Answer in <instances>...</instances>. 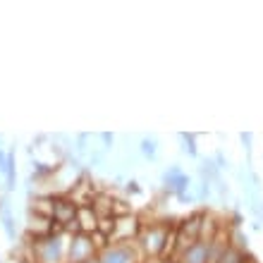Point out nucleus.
<instances>
[{
	"mask_svg": "<svg viewBox=\"0 0 263 263\" xmlns=\"http://www.w3.org/2000/svg\"><path fill=\"white\" fill-rule=\"evenodd\" d=\"M29 261L31 263H67V247L60 232L36 235L29 244Z\"/></svg>",
	"mask_w": 263,
	"mask_h": 263,
	"instance_id": "1",
	"label": "nucleus"
},
{
	"mask_svg": "<svg viewBox=\"0 0 263 263\" xmlns=\"http://www.w3.org/2000/svg\"><path fill=\"white\" fill-rule=\"evenodd\" d=\"M93 256H98V247L93 242V235H89V232L72 235V242L67 244V263H86Z\"/></svg>",
	"mask_w": 263,
	"mask_h": 263,
	"instance_id": "2",
	"label": "nucleus"
},
{
	"mask_svg": "<svg viewBox=\"0 0 263 263\" xmlns=\"http://www.w3.org/2000/svg\"><path fill=\"white\" fill-rule=\"evenodd\" d=\"M170 225H148L141 232V247L148 251V256H160L167 249Z\"/></svg>",
	"mask_w": 263,
	"mask_h": 263,
	"instance_id": "3",
	"label": "nucleus"
},
{
	"mask_svg": "<svg viewBox=\"0 0 263 263\" xmlns=\"http://www.w3.org/2000/svg\"><path fill=\"white\" fill-rule=\"evenodd\" d=\"M98 261L101 263H137L139 254L129 242H110L108 247L98 251Z\"/></svg>",
	"mask_w": 263,
	"mask_h": 263,
	"instance_id": "4",
	"label": "nucleus"
},
{
	"mask_svg": "<svg viewBox=\"0 0 263 263\" xmlns=\"http://www.w3.org/2000/svg\"><path fill=\"white\" fill-rule=\"evenodd\" d=\"M77 203L69 199H50V220L58 222V225H67L69 222H77Z\"/></svg>",
	"mask_w": 263,
	"mask_h": 263,
	"instance_id": "5",
	"label": "nucleus"
},
{
	"mask_svg": "<svg viewBox=\"0 0 263 263\" xmlns=\"http://www.w3.org/2000/svg\"><path fill=\"white\" fill-rule=\"evenodd\" d=\"M163 182H165V189L167 192H173V194L177 196H184L189 189V175L182 173L180 165H173L170 170H165V175H163Z\"/></svg>",
	"mask_w": 263,
	"mask_h": 263,
	"instance_id": "6",
	"label": "nucleus"
},
{
	"mask_svg": "<svg viewBox=\"0 0 263 263\" xmlns=\"http://www.w3.org/2000/svg\"><path fill=\"white\" fill-rule=\"evenodd\" d=\"M180 263H208V242L199 239V242L189 244L187 249H182Z\"/></svg>",
	"mask_w": 263,
	"mask_h": 263,
	"instance_id": "7",
	"label": "nucleus"
},
{
	"mask_svg": "<svg viewBox=\"0 0 263 263\" xmlns=\"http://www.w3.org/2000/svg\"><path fill=\"white\" fill-rule=\"evenodd\" d=\"M218 263H247V256H244V249H237L235 244L230 242L228 251L222 254V258Z\"/></svg>",
	"mask_w": 263,
	"mask_h": 263,
	"instance_id": "8",
	"label": "nucleus"
},
{
	"mask_svg": "<svg viewBox=\"0 0 263 263\" xmlns=\"http://www.w3.org/2000/svg\"><path fill=\"white\" fill-rule=\"evenodd\" d=\"M3 228H5V235H7V239H12L14 242V237H17V228H14V218H12V213H10V208H3Z\"/></svg>",
	"mask_w": 263,
	"mask_h": 263,
	"instance_id": "9",
	"label": "nucleus"
},
{
	"mask_svg": "<svg viewBox=\"0 0 263 263\" xmlns=\"http://www.w3.org/2000/svg\"><path fill=\"white\" fill-rule=\"evenodd\" d=\"M17 163H14V153H10V160H7V173H5V180H7V189L12 192L14 184H17Z\"/></svg>",
	"mask_w": 263,
	"mask_h": 263,
	"instance_id": "10",
	"label": "nucleus"
},
{
	"mask_svg": "<svg viewBox=\"0 0 263 263\" xmlns=\"http://www.w3.org/2000/svg\"><path fill=\"white\" fill-rule=\"evenodd\" d=\"M156 151H158V146H156V139H151V137L141 139V153H144L146 158L153 160V158H156Z\"/></svg>",
	"mask_w": 263,
	"mask_h": 263,
	"instance_id": "11",
	"label": "nucleus"
},
{
	"mask_svg": "<svg viewBox=\"0 0 263 263\" xmlns=\"http://www.w3.org/2000/svg\"><path fill=\"white\" fill-rule=\"evenodd\" d=\"M182 141H184V151L189 156H196V146H194V134H182Z\"/></svg>",
	"mask_w": 263,
	"mask_h": 263,
	"instance_id": "12",
	"label": "nucleus"
},
{
	"mask_svg": "<svg viewBox=\"0 0 263 263\" xmlns=\"http://www.w3.org/2000/svg\"><path fill=\"white\" fill-rule=\"evenodd\" d=\"M127 192H129V194H139L141 189H139L137 182H127Z\"/></svg>",
	"mask_w": 263,
	"mask_h": 263,
	"instance_id": "13",
	"label": "nucleus"
},
{
	"mask_svg": "<svg viewBox=\"0 0 263 263\" xmlns=\"http://www.w3.org/2000/svg\"><path fill=\"white\" fill-rule=\"evenodd\" d=\"M160 263H180V258H165V261H160Z\"/></svg>",
	"mask_w": 263,
	"mask_h": 263,
	"instance_id": "14",
	"label": "nucleus"
},
{
	"mask_svg": "<svg viewBox=\"0 0 263 263\" xmlns=\"http://www.w3.org/2000/svg\"><path fill=\"white\" fill-rule=\"evenodd\" d=\"M86 263H101V261H98V256H93L91 261H86Z\"/></svg>",
	"mask_w": 263,
	"mask_h": 263,
	"instance_id": "15",
	"label": "nucleus"
}]
</instances>
